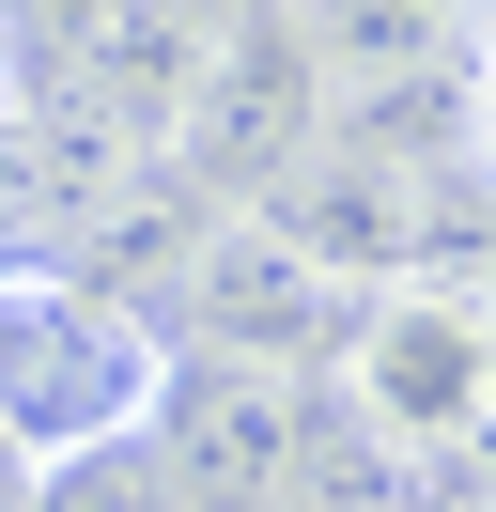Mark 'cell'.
Instances as JSON below:
<instances>
[{"instance_id": "1", "label": "cell", "mask_w": 496, "mask_h": 512, "mask_svg": "<svg viewBox=\"0 0 496 512\" xmlns=\"http://www.w3.org/2000/svg\"><path fill=\"white\" fill-rule=\"evenodd\" d=\"M171 326L124 311L109 280H62V264H0V450L31 481L109 466L171 419Z\"/></svg>"}, {"instance_id": "2", "label": "cell", "mask_w": 496, "mask_h": 512, "mask_svg": "<svg viewBox=\"0 0 496 512\" xmlns=\"http://www.w3.org/2000/svg\"><path fill=\"white\" fill-rule=\"evenodd\" d=\"M326 419L372 466H403V481H465L481 435H496V311L450 295V280L357 295V326H341V357H326Z\"/></svg>"}, {"instance_id": "3", "label": "cell", "mask_w": 496, "mask_h": 512, "mask_svg": "<svg viewBox=\"0 0 496 512\" xmlns=\"http://www.w3.org/2000/svg\"><path fill=\"white\" fill-rule=\"evenodd\" d=\"M326 125H341V94H326L310 16H217L202 63H186L171 140H155V171H171L186 202H217V218H264V202L326 156Z\"/></svg>"}, {"instance_id": "4", "label": "cell", "mask_w": 496, "mask_h": 512, "mask_svg": "<svg viewBox=\"0 0 496 512\" xmlns=\"http://www.w3.org/2000/svg\"><path fill=\"white\" fill-rule=\"evenodd\" d=\"M341 326H357V295H341L295 233H264V218H217L202 233V264H186V342H202L217 373H279L295 388V373L341 357Z\"/></svg>"}, {"instance_id": "5", "label": "cell", "mask_w": 496, "mask_h": 512, "mask_svg": "<svg viewBox=\"0 0 496 512\" xmlns=\"http://www.w3.org/2000/svg\"><path fill=\"white\" fill-rule=\"evenodd\" d=\"M31 512H155V481L109 450V466H62V481H31Z\"/></svg>"}, {"instance_id": "6", "label": "cell", "mask_w": 496, "mask_h": 512, "mask_svg": "<svg viewBox=\"0 0 496 512\" xmlns=\"http://www.w3.org/2000/svg\"><path fill=\"white\" fill-rule=\"evenodd\" d=\"M465 171H481V187H496V32L465 47Z\"/></svg>"}, {"instance_id": "7", "label": "cell", "mask_w": 496, "mask_h": 512, "mask_svg": "<svg viewBox=\"0 0 496 512\" xmlns=\"http://www.w3.org/2000/svg\"><path fill=\"white\" fill-rule=\"evenodd\" d=\"M0 140H16V63H0Z\"/></svg>"}]
</instances>
